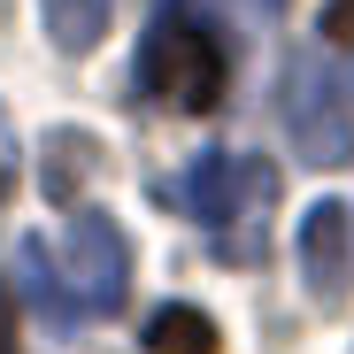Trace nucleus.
Here are the masks:
<instances>
[{"label": "nucleus", "instance_id": "4", "mask_svg": "<svg viewBox=\"0 0 354 354\" xmlns=\"http://www.w3.org/2000/svg\"><path fill=\"white\" fill-rule=\"evenodd\" d=\"M62 277H70V292L85 301V316H100V308H115L131 292V239H124V223H115L108 208H77L70 216V239H62Z\"/></svg>", "mask_w": 354, "mask_h": 354}, {"label": "nucleus", "instance_id": "9", "mask_svg": "<svg viewBox=\"0 0 354 354\" xmlns=\"http://www.w3.org/2000/svg\"><path fill=\"white\" fill-rule=\"evenodd\" d=\"M54 162H62V169H46V193H54V201H70V193H77V169L93 162V139L62 131V139H54Z\"/></svg>", "mask_w": 354, "mask_h": 354}, {"label": "nucleus", "instance_id": "11", "mask_svg": "<svg viewBox=\"0 0 354 354\" xmlns=\"http://www.w3.org/2000/svg\"><path fill=\"white\" fill-rule=\"evenodd\" d=\"M324 31H331V39H346V31H354V0H331V16H324Z\"/></svg>", "mask_w": 354, "mask_h": 354}, {"label": "nucleus", "instance_id": "12", "mask_svg": "<svg viewBox=\"0 0 354 354\" xmlns=\"http://www.w3.org/2000/svg\"><path fill=\"white\" fill-rule=\"evenodd\" d=\"M0 354H16V339H8V324H0Z\"/></svg>", "mask_w": 354, "mask_h": 354}, {"label": "nucleus", "instance_id": "7", "mask_svg": "<svg viewBox=\"0 0 354 354\" xmlns=\"http://www.w3.org/2000/svg\"><path fill=\"white\" fill-rule=\"evenodd\" d=\"M39 16H46V39L62 46V54H93L108 39L115 0H39Z\"/></svg>", "mask_w": 354, "mask_h": 354}, {"label": "nucleus", "instance_id": "10", "mask_svg": "<svg viewBox=\"0 0 354 354\" xmlns=\"http://www.w3.org/2000/svg\"><path fill=\"white\" fill-rule=\"evenodd\" d=\"M16 185V131H8V108H0V201Z\"/></svg>", "mask_w": 354, "mask_h": 354}, {"label": "nucleus", "instance_id": "13", "mask_svg": "<svg viewBox=\"0 0 354 354\" xmlns=\"http://www.w3.org/2000/svg\"><path fill=\"white\" fill-rule=\"evenodd\" d=\"M262 8H285V0H262Z\"/></svg>", "mask_w": 354, "mask_h": 354}, {"label": "nucleus", "instance_id": "1", "mask_svg": "<svg viewBox=\"0 0 354 354\" xmlns=\"http://www.w3.org/2000/svg\"><path fill=\"white\" fill-rule=\"evenodd\" d=\"M277 115H285V139L301 162L316 169H339L354 162V108H346V85L324 54H292L285 77H277Z\"/></svg>", "mask_w": 354, "mask_h": 354}, {"label": "nucleus", "instance_id": "3", "mask_svg": "<svg viewBox=\"0 0 354 354\" xmlns=\"http://www.w3.org/2000/svg\"><path fill=\"white\" fill-rule=\"evenodd\" d=\"M162 208H185V216H201L216 239H231L254 208H270V162H254V154H231V147H208L177 185H162L154 193Z\"/></svg>", "mask_w": 354, "mask_h": 354}, {"label": "nucleus", "instance_id": "8", "mask_svg": "<svg viewBox=\"0 0 354 354\" xmlns=\"http://www.w3.org/2000/svg\"><path fill=\"white\" fill-rule=\"evenodd\" d=\"M147 346L154 354H216V324L193 301H169V308L147 316Z\"/></svg>", "mask_w": 354, "mask_h": 354}, {"label": "nucleus", "instance_id": "5", "mask_svg": "<svg viewBox=\"0 0 354 354\" xmlns=\"http://www.w3.org/2000/svg\"><path fill=\"white\" fill-rule=\"evenodd\" d=\"M292 262H301V277H308L316 301H339V292L354 285V216H346V201H316L301 216Z\"/></svg>", "mask_w": 354, "mask_h": 354}, {"label": "nucleus", "instance_id": "2", "mask_svg": "<svg viewBox=\"0 0 354 354\" xmlns=\"http://www.w3.org/2000/svg\"><path fill=\"white\" fill-rule=\"evenodd\" d=\"M139 77H147V93H154V100L185 108V115H208V108L223 100V46H216L185 8H169V16L147 31Z\"/></svg>", "mask_w": 354, "mask_h": 354}, {"label": "nucleus", "instance_id": "6", "mask_svg": "<svg viewBox=\"0 0 354 354\" xmlns=\"http://www.w3.org/2000/svg\"><path fill=\"white\" fill-rule=\"evenodd\" d=\"M16 270H24V301H31L54 331H77V324H85V301L70 292V277H62V262L46 254V239H24Z\"/></svg>", "mask_w": 354, "mask_h": 354}]
</instances>
